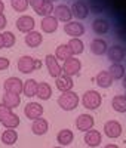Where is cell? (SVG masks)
<instances>
[{
	"label": "cell",
	"mask_w": 126,
	"mask_h": 148,
	"mask_svg": "<svg viewBox=\"0 0 126 148\" xmlns=\"http://www.w3.org/2000/svg\"><path fill=\"white\" fill-rule=\"evenodd\" d=\"M6 25H8V19H6V16H5V15H0V30L6 28Z\"/></svg>",
	"instance_id": "ab89813d"
},
{
	"label": "cell",
	"mask_w": 126,
	"mask_h": 148,
	"mask_svg": "<svg viewBox=\"0 0 126 148\" xmlns=\"http://www.w3.org/2000/svg\"><path fill=\"white\" fill-rule=\"evenodd\" d=\"M103 10H104L103 6L98 5V3H92V5L89 6V14H101Z\"/></svg>",
	"instance_id": "8d00e7d4"
},
{
	"label": "cell",
	"mask_w": 126,
	"mask_h": 148,
	"mask_svg": "<svg viewBox=\"0 0 126 148\" xmlns=\"http://www.w3.org/2000/svg\"><path fill=\"white\" fill-rule=\"evenodd\" d=\"M10 6L17 12H24L28 8V0H10Z\"/></svg>",
	"instance_id": "e575fe53"
},
{
	"label": "cell",
	"mask_w": 126,
	"mask_h": 148,
	"mask_svg": "<svg viewBox=\"0 0 126 148\" xmlns=\"http://www.w3.org/2000/svg\"><path fill=\"white\" fill-rule=\"evenodd\" d=\"M67 45H68V47H70L73 56H74V55H80V53L85 51V45H83V42H82L80 39H70V42H68Z\"/></svg>",
	"instance_id": "1f68e13d"
},
{
	"label": "cell",
	"mask_w": 126,
	"mask_h": 148,
	"mask_svg": "<svg viewBox=\"0 0 126 148\" xmlns=\"http://www.w3.org/2000/svg\"><path fill=\"white\" fill-rule=\"evenodd\" d=\"M70 9H71V15L76 19H86L87 15H89V5L85 0H76Z\"/></svg>",
	"instance_id": "5b68a950"
},
{
	"label": "cell",
	"mask_w": 126,
	"mask_h": 148,
	"mask_svg": "<svg viewBox=\"0 0 126 148\" xmlns=\"http://www.w3.org/2000/svg\"><path fill=\"white\" fill-rule=\"evenodd\" d=\"M18 141V133L15 129H5L2 133V142L5 145H14Z\"/></svg>",
	"instance_id": "f546056e"
},
{
	"label": "cell",
	"mask_w": 126,
	"mask_h": 148,
	"mask_svg": "<svg viewBox=\"0 0 126 148\" xmlns=\"http://www.w3.org/2000/svg\"><path fill=\"white\" fill-rule=\"evenodd\" d=\"M40 67H42V61L40 59H36V70L40 68Z\"/></svg>",
	"instance_id": "ee69618b"
},
{
	"label": "cell",
	"mask_w": 126,
	"mask_h": 148,
	"mask_svg": "<svg viewBox=\"0 0 126 148\" xmlns=\"http://www.w3.org/2000/svg\"><path fill=\"white\" fill-rule=\"evenodd\" d=\"M52 15L56 18V21H58V22H59V21H62L64 24L70 22V21H71V18H73L70 6H67V5H64V3L55 6V8H54V12H52Z\"/></svg>",
	"instance_id": "5bb4252c"
},
{
	"label": "cell",
	"mask_w": 126,
	"mask_h": 148,
	"mask_svg": "<svg viewBox=\"0 0 126 148\" xmlns=\"http://www.w3.org/2000/svg\"><path fill=\"white\" fill-rule=\"evenodd\" d=\"M92 31L98 36H104L110 31V22L105 18H95L92 21Z\"/></svg>",
	"instance_id": "e0dca14e"
},
{
	"label": "cell",
	"mask_w": 126,
	"mask_h": 148,
	"mask_svg": "<svg viewBox=\"0 0 126 148\" xmlns=\"http://www.w3.org/2000/svg\"><path fill=\"white\" fill-rule=\"evenodd\" d=\"M111 107L116 113H126V95H116L111 99Z\"/></svg>",
	"instance_id": "484cf974"
},
{
	"label": "cell",
	"mask_w": 126,
	"mask_h": 148,
	"mask_svg": "<svg viewBox=\"0 0 126 148\" xmlns=\"http://www.w3.org/2000/svg\"><path fill=\"white\" fill-rule=\"evenodd\" d=\"M2 104L6 105L9 110H14L21 104V96L17 93H12V92H5L2 98Z\"/></svg>",
	"instance_id": "44dd1931"
},
{
	"label": "cell",
	"mask_w": 126,
	"mask_h": 148,
	"mask_svg": "<svg viewBox=\"0 0 126 148\" xmlns=\"http://www.w3.org/2000/svg\"><path fill=\"white\" fill-rule=\"evenodd\" d=\"M73 139H74V133L70 129H61L56 133V141H58L59 147H64V148L68 147L73 142Z\"/></svg>",
	"instance_id": "7402d4cb"
},
{
	"label": "cell",
	"mask_w": 126,
	"mask_h": 148,
	"mask_svg": "<svg viewBox=\"0 0 126 148\" xmlns=\"http://www.w3.org/2000/svg\"><path fill=\"white\" fill-rule=\"evenodd\" d=\"M3 12H5V3L0 0V15H3Z\"/></svg>",
	"instance_id": "60d3db41"
},
{
	"label": "cell",
	"mask_w": 126,
	"mask_h": 148,
	"mask_svg": "<svg viewBox=\"0 0 126 148\" xmlns=\"http://www.w3.org/2000/svg\"><path fill=\"white\" fill-rule=\"evenodd\" d=\"M48 130H49V123H48V120H46V119L40 117V119L33 120L31 132H33L34 135H37V136H42V135H45Z\"/></svg>",
	"instance_id": "d6986e66"
},
{
	"label": "cell",
	"mask_w": 126,
	"mask_h": 148,
	"mask_svg": "<svg viewBox=\"0 0 126 148\" xmlns=\"http://www.w3.org/2000/svg\"><path fill=\"white\" fill-rule=\"evenodd\" d=\"M0 49H3V39H2V33H0Z\"/></svg>",
	"instance_id": "f6af8a7d"
},
{
	"label": "cell",
	"mask_w": 126,
	"mask_h": 148,
	"mask_svg": "<svg viewBox=\"0 0 126 148\" xmlns=\"http://www.w3.org/2000/svg\"><path fill=\"white\" fill-rule=\"evenodd\" d=\"M24 42H25V45H27L28 47H37V46H40L43 43V36H42L40 31L33 30V31L25 34Z\"/></svg>",
	"instance_id": "ac0fdd59"
},
{
	"label": "cell",
	"mask_w": 126,
	"mask_h": 148,
	"mask_svg": "<svg viewBox=\"0 0 126 148\" xmlns=\"http://www.w3.org/2000/svg\"><path fill=\"white\" fill-rule=\"evenodd\" d=\"M54 148H64V147H54Z\"/></svg>",
	"instance_id": "7dc6e473"
},
{
	"label": "cell",
	"mask_w": 126,
	"mask_h": 148,
	"mask_svg": "<svg viewBox=\"0 0 126 148\" xmlns=\"http://www.w3.org/2000/svg\"><path fill=\"white\" fill-rule=\"evenodd\" d=\"M17 67L18 70L22 73V74H30L36 70V59L30 55H22L18 62H17Z\"/></svg>",
	"instance_id": "8fae6325"
},
{
	"label": "cell",
	"mask_w": 126,
	"mask_h": 148,
	"mask_svg": "<svg viewBox=\"0 0 126 148\" xmlns=\"http://www.w3.org/2000/svg\"><path fill=\"white\" fill-rule=\"evenodd\" d=\"M22 93L27 96V98L36 96V93H37V82L34 79L25 80L24 82V86H22Z\"/></svg>",
	"instance_id": "4316f807"
},
{
	"label": "cell",
	"mask_w": 126,
	"mask_h": 148,
	"mask_svg": "<svg viewBox=\"0 0 126 148\" xmlns=\"http://www.w3.org/2000/svg\"><path fill=\"white\" fill-rule=\"evenodd\" d=\"M36 14L37 15H40V16H48V15H52V12H54V3L52 2H46L42 5V6H39L36 10Z\"/></svg>",
	"instance_id": "d6a6232c"
},
{
	"label": "cell",
	"mask_w": 126,
	"mask_h": 148,
	"mask_svg": "<svg viewBox=\"0 0 126 148\" xmlns=\"http://www.w3.org/2000/svg\"><path fill=\"white\" fill-rule=\"evenodd\" d=\"M45 2H46V0H28V6H31V8L36 10L39 6H42Z\"/></svg>",
	"instance_id": "f35d334b"
},
{
	"label": "cell",
	"mask_w": 126,
	"mask_h": 148,
	"mask_svg": "<svg viewBox=\"0 0 126 148\" xmlns=\"http://www.w3.org/2000/svg\"><path fill=\"white\" fill-rule=\"evenodd\" d=\"M22 86H24V82L19 77H15V76L8 77L3 83L5 92H12V93H17V95L22 93Z\"/></svg>",
	"instance_id": "4fadbf2b"
},
{
	"label": "cell",
	"mask_w": 126,
	"mask_h": 148,
	"mask_svg": "<svg viewBox=\"0 0 126 148\" xmlns=\"http://www.w3.org/2000/svg\"><path fill=\"white\" fill-rule=\"evenodd\" d=\"M36 96H39L42 101H48L52 96V86H50L48 82H40L37 83V93Z\"/></svg>",
	"instance_id": "cb8c5ba5"
},
{
	"label": "cell",
	"mask_w": 126,
	"mask_h": 148,
	"mask_svg": "<svg viewBox=\"0 0 126 148\" xmlns=\"http://www.w3.org/2000/svg\"><path fill=\"white\" fill-rule=\"evenodd\" d=\"M126 56V51L122 45H113L107 49V58L111 64H122Z\"/></svg>",
	"instance_id": "277c9868"
},
{
	"label": "cell",
	"mask_w": 126,
	"mask_h": 148,
	"mask_svg": "<svg viewBox=\"0 0 126 148\" xmlns=\"http://www.w3.org/2000/svg\"><path fill=\"white\" fill-rule=\"evenodd\" d=\"M95 82H96V84L99 86L101 89H107V88H110V86L113 84V79H111V76L108 74L107 70H101L96 74Z\"/></svg>",
	"instance_id": "d4e9b609"
},
{
	"label": "cell",
	"mask_w": 126,
	"mask_h": 148,
	"mask_svg": "<svg viewBox=\"0 0 126 148\" xmlns=\"http://www.w3.org/2000/svg\"><path fill=\"white\" fill-rule=\"evenodd\" d=\"M64 33L68 34L71 39H80V36L85 34V25L79 21H70L64 24Z\"/></svg>",
	"instance_id": "8992f818"
},
{
	"label": "cell",
	"mask_w": 126,
	"mask_h": 148,
	"mask_svg": "<svg viewBox=\"0 0 126 148\" xmlns=\"http://www.w3.org/2000/svg\"><path fill=\"white\" fill-rule=\"evenodd\" d=\"M10 65V61L5 56H0V71H3V70H8Z\"/></svg>",
	"instance_id": "74e56055"
},
{
	"label": "cell",
	"mask_w": 126,
	"mask_h": 148,
	"mask_svg": "<svg viewBox=\"0 0 126 148\" xmlns=\"http://www.w3.org/2000/svg\"><path fill=\"white\" fill-rule=\"evenodd\" d=\"M122 86H123V89L126 90V74H125L123 79H122Z\"/></svg>",
	"instance_id": "7bdbcfd3"
},
{
	"label": "cell",
	"mask_w": 126,
	"mask_h": 148,
	"mask_svg": "<svg viewBox=\"0 0 126 148\" xmlns=\"http://www.w3.org/2000/svg\"><path fill=\"white\" fill-rule=\"evenodd\" d=\"M45 65H46V68H48L49 76L58 79L61 74H62L61 64H59V61H58L54 55H46V56H45Z\"/></svg>",
	"instance_id": "52a82bcc"
},
{
	"label": "cell",
	"mask_w": 126,
	"mask_h": 148,
	"mask_svg": "<svg viewBox=\"0 0 126 148\" xmlns=\"http://www.w3.org/2000/svg\"><path fill=\"white\" fill-rule=\"evenodd\" d=\"M15 25H17L18 31L27 34V33H30V31L34 30V27H36V21H34V18L30 16V15H21V16L17 19Z\"/></svg>",
	"instance_id": "7c38bea8"
},
{
	"label": "cell",
	"mask_w": 126,
	"mask_h": 148,
	"mask_svg": "<svg viewBox=\"0 0 126 148\" xmlns=\"http://www.w3.org/2000/svg\"><path fill=\"white\" fill-rule=\"evenodd\" d=\"M12 113V110H9L6 105H3V104H0V123H2L9 114Z\"/></svg>",
	"instance_id": "d590c367"
},
{
	"label": "cell",
	"mask_w": 126,
	"mask_h": 148,
	"mask_svg": "<svg viewBox=\"0 0 126 148\" xmlns=\"http://www.w3.org/2000/svg\"><path fill=\"white\" fill-rule=\"evenodd\" d=\"M83 141H85V144H86L87 147L96 148V147L101 145V141H103V135H101V132L96 130V129H91V130L85 132Z\"/></svg>",
	"instance_id": "9a60e30c"
},
{
	"label": "cell",
	"mask_w": 126,
	"mask_h": 148,
	"mask_svg": "<svg viewBox=\"0 0 126 148\" xmlns=\"http://www.w3.org/2000/svg\"><path fill=\"white\" fill-rule=\"evenodd\" d=\"M107 71L111 76L113 82H114V80H122L123 76H125V67H123V64H111Z\"/></svg>",
	"instance_id": "f1b7e54d"
},
{
	"label": "cell",
	"mask_w": 126,
	"mask_h": 148,
	"mask_svg": "<svg viewBox=\"0 0 126 148\" xmlns=\"http://www.w3.org/2000/svg\"><path fill=\"white\" fill-rule=\"evenodd\" d=\"M2 39H3V47H6V49L12 47V46L15 45V42H17V37H15V34L12 33V31L2 33Z\"/></svg>",
	"instance_id": "836d02e7"
},
{
	"label": "cell",
	"mask_w": 126,
	"mask_h": 148,
	"mask_svg": "<svg viewBox=\"0 0 126 148\" xmlns=\"http://www.w3.org/2000/svg\"><path fill=\"white\" fill-rule=\"evenodd\" d=\"M2 2H3V0H2Z\"/></svg>",
	"instance_id": "c3c4849f"
},
{
	"label": "cell",
	"mask_w": 126,
	"mask_h": 148,
	"mask_svg": "<svg viewBox=\"0 0 126 148\" xmlns=\"http://www.w3.org/2000/svg\"><path fill=\"white\" fill-rule=\"evenodd\" d=\"M55 86H56V89H58L59 92H68V90H73L74 82H73L71 77L61 74V76L55 80Z\"/></svg>",
	"instance_id": "ffe728a7"
},
{
	"label": "cell",
	"mask_w": 126,
	"mask_h": 148,
	"mask_svg": "<svg viewBox=\"0 0 126 148\" xmlns=\"http://www.w3.org/2000/svg\"><path fill=\"white\" fill-rule=\"evenodd\" d=\"M107 49H108V45L104 39H94L91 42V52L96 56L107 53Z\"/></svg>",
	"instance_id": "603a6c76"
},
{
	"label": "cell",
	"mask_w": 126,
	"mask_h": 148,
	"mask_svg": "<svg viewBox=\"0 0 126 148\" xmlns=\"http://www.w3.org/2000/svg\"><path fill=\"white\" fill-rule=\"evenodd\" d=\"M94 126H95V119L91 114L83 113V114L77 116V119H76V127L80 132H87V130L94 129Z\"/></svg>",
	"instance_id": "ba28073f"
},
{
	"label": "cell",
	"mask_w": 126,
	"mask_h": 148,
	"mask_svg": "<svg viewBox=\"0 0 126 148\" xmlns=\"http://www.w3.org/2000/svg\"><path fill=\"white\" fill-rule=\"evenodd\" d=\"M58 21L54 15H48V16H43L42 18V22H40V28L43 33H49V34H52L58 30Z\"/></svg>",
	"instance_id": "2e32d148"
},
{
	"label": "cell",
	"mask_w": 126,
	"mask_h": 148,
	"mask_svg": "<svg viewBox=\"0 0 126 148\" xmlns=\"http://www.w3.org/2000/svg\"><path fill=\"white\" fill-rule=\"evenodd\" d=\"M122 132H123V127H122V125L117 120H108V121H105V125H104L105 136H108L111 139H116V138L122 136Z\"/></svg>",
	"instance_id": "9c48e42d"
},
{
	"label": "cell",
	"mask_w": 126,
	"mask_h": 148,
	"mask_svg": "<svg viewBox=\"0 0 126 148\" xmlns=\"http://www.w3.org/2000/svg\"><path fill=\"white\" fill-rule=\"evenodd\" d=\"M43 105L39 102H28L27 105L24 107V114L28 120H36L40 119L43 116Z\"/></svg>",
	"instance_id": "30bf717a"
},
{
	"label": "cell",
	"mask_w": 126,
	"mask_h": 148,
	"mask_svg": "<svg viewBox=\"0 0 126 148\" xmlns=\"http://www.w3.org/2000/svg\"><path fill=\"white\" fill-rule=\"evenodd\" d=\"M58 61H62L64 62L65 59H68V58H71L73 56V53H71V51H70V47H68V45H59V46H56V49H55V55H54Z\"/></svg>",
	"instance_id": "83f0119b"
},
{
	"label": "cell",
	"mask_w": 126,
	"mask_h": 148,
	"mask_svg": "<svg viewBox=\"0 0 126 148\" xmlns=\"http://www.w3.org/2000/svg\"><path fill=\"white\" fill-rule=\"evenodd\" d=\"M19 123H21V120H19V116L18 114H15L14 111L2 121V125L6 127V129H17L18 126H19Z\"/></svg>",
	"instance_id": "4dcf8cb0"
},
{
	"label": "cell",
	"mask_w": 126,
	"mask_h": 148,
	"mask_svg": "<svg viewBox=\"0 0 126 148\" xmlns=\"http://www.w3.org/2000/svg\"><path fill=\"white\" fill-rule=\"evenodd\" d=\"M103 102V96L96 90H86L82 96V104L86 110H96Z\"/></svg>",
	"instance_id": "7a4b0ae2"
},
{
	"label": "cell",
	"mask_w": 126,
	"mask_h": 148,
	"mask_svg": "<svg viewBox=\"0 0 126 148\" xmlns=\"http://www.w3.org/2000/svg\"><path fill=\"white\" fill-rule=\"evenodd\" d=\"M58 105L61 110H64V111H73L77 108L79 102H80V98L79 95L73 92V90H68V92H62L58 98Z\"/></svg>",
	"instance_id": "6da1fadb"
},
{
	"label": "cell",
	"mask_w": 126,
	"mask_h": 148,
	"mask_svg": "<svg viewBox=\"0 0 126 148\" xmlns=\"http://www.w3.org/2000/svg\"><path fill=\"white\" fill-rule=\"evenodd\" d=\"M61 70H62V74L64 76H68V77H73V76H77L82 70V62L77 56H71L68 59H65L61 65Z\"/></svg>",
	"instance_id": "3957f363"
},
{
	"label": "cell",
	"mask_w": 126,
	"mask_h": 148,
	"mask_svg": "<svg viewBox=\"0 0 126 148\" xmlns=\"http://www.w3.org/2000/svg\"><path fill=\"white\" fill-rule=\"evenodd\" d=\"M104 148H120L119 145H116V144H108V145H105Z\"/></svg>",
	"instance_id": "b9f144b4"
},
{
	"label": "cell",
	"mask_w": 126,
	"mask_h": 148,
	"mask_svg": "<svg viewBox=\"0 0 126 148\" xmlns=\"http://www.w3.org/2000/svg\"><path fill=\"white\" fill-rule=\"evenodd\" d=\"M48 2H52L54 3V2H56V0H48Z\"/></svg>",
	"instance_id": "bcb514c9"
}]
</instances>
